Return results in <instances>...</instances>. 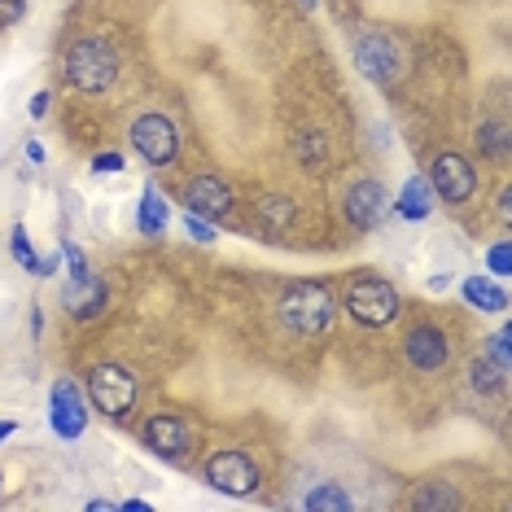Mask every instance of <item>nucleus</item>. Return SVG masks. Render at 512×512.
Masks as SVG:
<instances>
[{"label":"nucleus","mask_w":512,"mask_h":512,"mask_svg":"<svg viewBox=\"0 0 512 512\" xmlns=\"http://www.w3.org/2000/svg\"><path fill=\"white\" fill-rule=\"evenodd\" d=\"M473 141H477V154H482V158L508 162V127L504 123H482Z\"/></svg>","instance_id":"nucleus-21"},{"label":"nucleus","mask_w":512,"mask_h":512,"mask_svg":"<svg viewBox=\"0 0 512 512\" xmlns=\"http://www.w3.org/2000/svg\"><path fill=\"white\" fill-rule=\"evenodd\" d=\"M464 302H469L473 311H486V316H499V311H508V289L495 281V276H469V281L460 285Z\"/></svg>","instance_id":"nucleus-15"},{"label":"nucleus","mask_w":512,"mask_h":512,"mask_svg":"<svg viewBox=\"0 0 512 512\" xmlns=\"http://www.w3.org/2000/svg\"><path fill=\"white\" fill-rule=\"evenodd\" d=\"M390 197H386V184L381 180H355L351 189H346V202H342V215L346 224L355 232H372L381 224V215H386Z\"/></svg>","instance_id":"nucleus-12"},{"label":"nucleus","mask_w":512,"mask_h":512,"mask_svg":"<svg viewBox=\"0 0 512 512\" xmlns=\"http://www.w3.org/2000/svg\"><path fill=\"white\" fill-rule=\"evenodd\" d=\"M9 250H14L18 267H27L31 276H53L57 263H62V250L49 254V259H40L36 246H31V237H27V228H14V232H9Z\"/></svg>","instance_id":"nucleus-18"},{"label":"nucleus","mask_w":512,"mask_h":512,"mask_svg":"<svg viewBox=\"0 0 512 512\" xmlns=\"http://www.w3.org/2000/svg\"><path fill=\"white\" fill-rule=\"evenodd\" d=\"M141 442L167 464H184L193 451V429L180 421L176 412H149L141 425Z\"/></svg>","instance_id":"nucleus-8"},{"label":"nucleus","mask_w":512,"mask_h":512,"mask_svg":"<svg viewBox=\"0 0 512 512\" xmlns=\"http://www.w3.org/2000/svg\"><path fill=\"white\" fill-rule=\"evenodd\" d=\"M434 206H438V197H434V189H429V180L425 176H412L399 189V202H394V211H399L407 224H421V219L434 215Z\"/></svg>","instance_id":"nucleus-16"},{"label":"nucleus","mask_w":512,"mask_h":512,"mask_svg":"<svg viewBox=\"0 0 512 512\" xmlns=\"http://www.w3.org/2000/svg\"><path fill=\"white\" fill-rule=\"evenodd\" d=\"M403 359L416 372H442L451 364V342L438 324H412L403 337Z\"/></svg>","instance_id":"nucleus-10"},{"label":"nucleus","mask_w":512,"mask_h":512,"mask_svg":"<svg viewBox=\"0 0 512 512\" xmlns=\"http://www.w3.org/2000/svg\"><path fill=\"white\" fill-rule=\"evenodd\" d=\"M66 84L97 97V92H110L114 79H119V53L110 49L106 40L97 36H79L71 49H66Z\"/></svg>","instance_id":"nucleus-2"},{"label":"nucleus","mask_w":512,"mask_h":512,"mask_svg":"<svg viewBox=\"0 0 512 512\" xmlns=\"http://www.w3.org/2000/svg\"><path fill=\"white\" fill-rule=\"evenodd\" d=\"M302 508H307V512H346V508H351V495L342 491V482H320L316 491H307Z\"/></svg>","instance_id":"nucleus-20"},{"label":"nucleus","mask_w":512,"mask_h":512,"mask_svg":"<svg viewBox=\"0 0 512 512\" xmlns=\"http://www.w3.org/2000/svg\"><path fill=\"white\" fill-rule=\"evenodd\" d=\"M302 5H307V9H316V0H302Z\"/></svg>","instance_id":"nucleus-38"},{"label":"nucleus","mask_w":512,"mask_h":512,"mask_svg":"<svg viewBox=\"0 0 512 512\" xmlns=\"http://www.w3.org/2000/svg\"><path fill=\"white\" fill-rule=\"evenodd\" d=\"M184 202H189L193 215H202V219H211V224H219V219L232 215L237 197H232L228 180H219V176H193L189 184H184Z\"/></svg>","instance_id":"nucleus-13"},{"label":"nucleus","mask_w":512,"mask_h":512,"mask_svg":"<svg viewBox=\"0 0 512 512\" xmlns=\"http://www.w3.org/2000/svg\"><path fill=\"white\" fill-rule=\"evenodd\" d=\"M298 219V206L289 197H263L259 202V224H267L272 232H285Z\"/></svg>","instance_id":"nucleus-22"},{"label":"nucleus","mask_w":512,"mask_h":512,"mask_svg":"<svg viewBox=\"0 0 512 512\" xmlns=\"http://www.w3.org/2000/svg\"><path fill=\"white\" fill-rule=\"evenodd\" d=\"M49 97L53 92H36V97H31V119H44V114H49Z\"/></svg>","instance_id":"nucleus-31"},{"label":"nucleus","mask_w":512,"mask_h":512,"mask_svg":"<svg viewBox=\"0 0 512 512\" xmlns=\"http://www.w3.org/2000/svg\"><path fill=\"white\" fill-rule=\"evenodd\" d=\"M508 342H512L508 329H499V333L491 337V359H495V364L504 368V372H512V351H508Z\"/></svg>","instance_id":"nucleus-28"},{"label":"nucleus","mask_w":512,"mask_h":512,"mask_svg":"<svg viewBox=\"0 0 512 512\" xmlns=\"http://www.w3.org/2000/svg\"><path fill=\"white\" fill-rule=\"evenodd\" d=\"M84 390H88V403L101 416H110V421H123L136 407V399H141V381L123 364H92L84 372Z\"/></svg>","instance_id":"nucleus-4"},{"label":"nucleus","mask_w":512,"mask_h":512,"mask_svg":"<svg viewBox=\"0 0 512 512\" xmlns=\"http://www.w3.org/2000/svg\"><path fill=\"white\" fill-rule=\"evenodd\" d=\"M119 508H123V512H149V504H145V499H123Z\"/></svg>","instance_id":"nucleus-34"},{"label":"nucleus","mask_w":512,"mask_h":512,"mask_svg":"<svg viewBox=\"0 0 512 512\" xmlns=\"http://www.w3.org/2000/svg\"><path fill=\"white\" fill-rule=\"evenodd\" d=\"M399 311H403V298L386 276H377V272L351 276V285H346V316L355 324H364V329H386V324L399 320Z\"/></svg>","instance_id":"nucleus-3"},{"label":"nucleus","mask_w":512,"mask_h":512,"mask_svg":"<svg viewBox=\"0 0 512 512\" xmlns=\"http://www.w3.org/2000/svg\"><path fill=\"white\" fill-rule=\"evenodd\" d=\"M412 504L416 508H460V495L451 491V486H442V491H421Z\"/></svg>","instance_id":"nucleus-26"},{"label":"nucleus","mask_w":512,"mask_h":512,"mask_svg":"<svg viewBox=\"0 0 512 512\" xmlns=\"http://www.w3.org/2000/svg\"><path fill=\"white\" fill-rule=\"evenodd\" d=\"M62 302L75 320H97L101 311H106V281H101L97 272L84 276V281H66Z\"/></svg>","instance_id":"nucleus-14"},{"label":"nucleus","mask_w":512,"mask_h":512,"mask_svg":"<svg viewBox=\"0 0 512 512\" xmlns=\"http://www.w3.org/2000/svg\"><path fill=\"white\" fill-rule=\"evenodd\" d=\"M512 193H504V197H499V219H504V224H512Z\"/></svg>","instance_id":"nucleus-33"},{"label":"nucleus","mask_w":512,"mask_h":512,"mask_svg":"<svg viewBox=\"0 0 512 512\" xmlns=\"http://www.w3.org/2000/svg\"><path fill=\"white\" fill-rule=\"evenodd\" d=\"M14 434H18V425H14V421H0V442H9Z\"/></svg>","instance_id":"nucleus-37"},{"label":"nucleus","mask_w":512,"mask_h":512,"mask_svg":"<svg viewBox=\"0 0 512 512\" xmlns=\"http://www.w3.org/2000/svg\"><path fill=\"white\" fill-rule=\"evenodd\" d=\"M337 298L324 281H289L276 302V316L294 337H320L333 324Z\"/></svg>","instance_id":"nucleus-1"},{"label":"nucleus","mask_w":512,"mask_h":512,"mask_svg":"<svg viewBox=\"0 0 512 512\" xmlns=\"http://www.w3.org/2000/svg\"><path fill=\"white\" fill-rule=\"evenodd\" d=\"M127 136H132V149L149 167H171L180 158V127L167 114H141V119L127 127Z\"/></svg>","instance_id":"nucleus-6"},{"label":"nucleus","mask_w":512,"mask_h":512,"mask_svg":"<svg viewBox=\"0 0 512 512\" xmlns=\"http://www.w3.org/2000/svg\"><path fill=\"white\" fill-rule=\"evenodd\" d=\"M49 425H53V434L66 438V442H75L88 429V403H84V394H79V386L71 377L53 381V390H49Z\"/></svg>","instance_id":"nucleus-9"},{"label":"nucleus","mask_w":512,"mask_h":512,"mask_svg":"<svg viewBox=\"0 0 512 512\" xmlns=\"http://www.w3.org/2000/svg\"><path fill=\"white\" fill-rule=\"evenodd\" d=\"M62 259H66V281H84V276H92V267H88V254L75 246V241H62Z\"/></svg>","instance_id":"nucleus-24"},{"label":"nucleus","mask_w":512,"mask_h":512,"mask_svg":"<svg viewBox=\"0 0 512 512\" xmlns=\"http://www.w3.org/2000/svg\"><path fill=\"white\" fill-rule=\"evenodd\" d=\"M355 62H359V71H364L372 84L386 88L390 79L399 75L403 57H399V49H394V40L386 36V31H364V36L355 40Z\"/></svg>","instance_id":"nucleus-11"},{"label":"nucleus","mask_w":512,"mask_h":512,"mask_svg":"<svg viewBox=\"0 0 512 512\" xmlns=\"http://www.w3.org/2000/svg\"><path fill=\"white\" fill-rule=\"evenodd\" d=\"M167 224H171L167 197H162L158 184H145L141 189V211H136V232H141V237H162Z\"/></svg>","instance_id":"nucleus-17"},{"label":"nucleus","mask_w":512,"mask_h":512,"mask_svg":"<svg viewBox=\"0 0 512 512\" xmlns=\"http://www.w3.org/2000/svg\"><path fill=\"white\" fill-rule=\"evenodd\" d=\"M294 154L307 162V167H320L324 162V136L320 132H298L294 136Z\"/></svg>","instance_id":"nucleus-23"},{"label":"nucleus","mask_w":512,"mask_h":512,"mask_svg":"<svg viewBox=\"0 0 512 512\" xmlns=\"http://www.w3.org/2000/svg\"><path fill=\"white\" fill-rule=\"evenodd\" d=\"M22 9H27V0H0V27H14Z\"/></svg>","instance_id":"nucleus-30"},{"label":"nucleus","mask_w":512,"mask_h":512,"mask_svg":"<svg viewBox=\"0 0 512 512\" xmlns=\"http://www.w3.org/2000/svg\"><path fill=\"white\" fill-rule=\"evenodd\" d=\"M88 512H119L114 499H88Z\"/></svg>","instance_id":"nucleus-32"},{"label":"nucleus","mask_w":512,"mask_h":512,"mask_svg":"<svg viewBox=\"0 0 512 512\" xmlns=\"http://www.w3.org/2000/svg\"><path fill=\"white\" fill-rule=\"evenodd\" d=\"M447 285H451V272L447 276H429V289H434V294H442Z\"/></svg>","instance_id":"nucleus-35"},{"label":"nucleus","mask_w":512,"mask_h":512,"mask_svg":"<svg viewBox=\"0 0 512 512\" xmlns=\"http://www.w3.org/2000/svg\"><path fill=\"white\" fill-rule=\"evenodd\" d=\"M92 171H97V176H119V171H123V154H97V158H92Z\"/></svg>","instance_id":"nucleus-29"},{"label":"nucleus","mask_w":512,"mask_h":512,"mask_svg":"<svg viewBox=\"0 0 512 512\" xmlns=\"http://www.w3.org/2000/svg\"><path fill=\"white\" fill-rule=\"evenodd\" d=\"M27 158L31 162H44V145L40 141H27Z\"/></svg>","instance_id":"nucleus-36"},{"label":"nucleus","mask_w":512,"mask_h":512,"mask_svg":"<svg viewBox=\"0 0 512 512\" xmlns=\"http://www.w3.org/2000/svg\"><path fill=\"white\" fill-rule=\"evenodd\" d=\"M184 228H189V237L193 241H202V246H211V241H215V224H211V219H202V215H184Z\"/></svg>","instance_id":"nucleus-27"},{"label":"nucleus","mask_w":512,"mask_h":512,"mask_svg":"<svg viewBox=\"0 0 512 512\" xmlns=\"http://www.w3.org/2000/svg\"><path fill=\"white\" fill-rule=\"evenodd\" d=\"M486 267H491L495 281H504V276L512 272V246H508V237H504V241H495V246L486 250Z\"/></svg>","instance_id":"nucleus-25"},{"label":"nucleus","mask_w":512,"mask_h":512,"mask_svg":"<svg viewBox=\"0 0 512 512\" xmlns=\"http://www.w3.org/2000/svg\"><path fill=\"white\" fill-rule=\"evenodd\" d=\"M425 180L438 202H447V206H464L477 193V167L464 154H456V149H442V154L429 162Z\"/></svg>","instance_id":"nucleus-7"},{"label":"nucleus","mask_w":512,"mask_h":512,"mask_svg":"<svg viewBox=\"0 0 512 512\" xmlns=\"http://www.w3.org/2000/svg\"><path fill=\"white\" fill-rule=\"evenodd\" d=\"M202 482L211 486V491H219V495L250 499V495L263 486V473H259V464H254L250 451H241V447H219V451H211V456H206V464H202Z\"/></svg>","instance_id":"nucleus-5"},{"label":"nucleus","mask_w":512,"mask_h":512,"mask_svg":"<svg viewBox=\"0 0 512 512\" xmlns=\"http://www.w3.org/2000/svg\"><path fill=\"white\" fill-rule=\"evenodd\" d=\"M469 386L486 399V394H499L508 386V372L499 368L491 355H482V359H473V364H469Z\"/></svg>","instance_id":"nucleus-19"}]
</instances>
